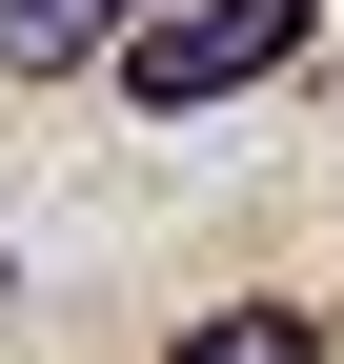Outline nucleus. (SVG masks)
<instances>
[{
    "mask_svg": "<svg viewBox=\"0 0 344 364\" xmlns=\"http://www.w3.org/2000/svg\"><path fill=\"white\" fill-rule=\"evenodd\" d=\"M304 21H324V0H183V21H142V41H122V102H142V122L243 102L264 61H304Z\"/></svg>",
    "mask_w": 344,
    "mask_h": 364,
    "instance_id": "1",
    "label": "nucleus"
},
{
    "mask_svg": "<svg viewBox=\"0 0 344 364\" xmlns=\"http://www.w3.org/2000/svg\"><path fill=\"white\" fill-rule=\"evenodd\" d=\"M162 0H0V81H81V61H122Z\"/></svg>",
    "mask_w": 344,
    "mask_h": 364,
    "instance_id": "2",
    "label": "nucleus"
},
{
    "mask_svg": "<svg viewBox=\"0 0 344 364\" xmlns=\"http://www.w3.org/2000/svg\"><path fill=\"white\" fill-rule=\"evenodd\" d=\"M162 364H324V324H304V304H203Z\"/></svg>",
    "mask_w": 344,
    "mask_h": 364,
    "instance_id": "3",
    "label": "nucleus"
}]
</instances>
